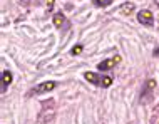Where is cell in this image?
<instances>
[{"label":"cell","instance_id":"obj_1","mask_svg":"<svg viewBox=\"0 0 159 124\" xmlns=\"http://www.w3.org/2000/svg\"><path fill=\"white\" fill-rule=\"evenodd\" d=\"M84 77L91 84H96L99 87H109L112 84V77L111 76H99V74H94V72H85Z\"/></svg>","mask_w":159,"mask_h":124},{"label":"cell","instance_id":"obj_2","mask_svg":"<svg viewBox=\"0 0 159 124\" xmlns=\"http://www.w3.org/2000/svg\"><path fill=\"white\" fill-rule=\"evenodd\" d=\"M137 20H139V24L146 25V27H151L154 24V15L151 10H148V8H144V10H141L139 14H137Z\"/></svg>","mask_w":159,"mask_h":124},{"label":"cell","instance_id":"obj_3","mask_svg":"<svg viewBox=\"0 0 159 124\" xmlns=\"http://www.w3.org/2000/svg\"><path fill=\"white\" fill-rule=\"evenodd\" d=\"M57 87V82H54V80H49V82H42L39 84L35 89H32L30 94H44V92H50L54 91V89Z\"/></svg>","mask_w":159,"mask_h":124},{"label":"cell","instance_id":"obj_4","mask_svg":"<svg viewBox=\"0 0 159 124\" xmlns=\"http://www.w3.org/2000/svg\"><path fill=\"white\" fill-rule=\"evenodd\" d=\"M119 62H121V57H119V55H116V57L106 59V61H102L101 64H97V69L99 71H109V69H112V67L117 66Z\"/></svg>","mask_w":159,"mask_h":124},{"label":"cell","instance_id":"obj_5","mask_svg":"<svg viewBox=\"0 0 159 124\" xmlns=\"http://www.w3.org/2000/svg\"><path fill=\"white\" fill-rule=\"evenodd\" d=\"M12 82V74L10 71H2V92H5L7 85Z\"/></svg>","mask_w":159,"mask_h":124},{"label":"cell","instance_id":"obj_6","mask_svg":"<svg viewBox=\"0 0 159 124\" xmlns=\"http://www.w3.org/2000/svg\"><path fill=\"white\" fill-rule=\"evenodd\" d=\"M52 20H54V25L55 27H62V24H64V14L62 12H59V14H55L54 17H52Z\"/></svg>","mask_w":159,"mask_h":124},{"label":"cell","instance_id":"obj_7","mask_svg":"<svg viewBox=\"0 0 159 124\" xmlns=\"http://www.w3.org/2000/svg\"><path fill=\"white\" fill-rule=\"evenodd\" d=\"M132 12H134V3H124L121 7V14H124V15H129Z\"/></svg>","mask_w":159,"mask_h":124},{"label":"cell","instance_id":"obj_8","mask_svg":"<svg viewBox=\"0 0 159 124\" xmlns=\"http://www.w3.org/2000/svg\"><path fill=\"white\" fill-rule=\"evenodd\" d=\"M94 3H96L97 7H109L111 3H112V0H94Z\"/></svg>","mask_w":159,"mask_h":124},{"label":"cell","instance_id":"obj_9","mask_svg":"<svg viewBox=\"0 0 159 124\" xmlns=\"http://www.w3.org/2000/svg\"><path fill=\"white\" fill-rule=\"evenodd\" d=\"M82 49H84L82 45H75V47H72L70 52H72V55H79L80 52H82Z\"/></svg>","mask_w":159,"mask_h":124},{"label":"cell","instance_id":"obj_10","mask_svg":"<svg viewBox=\"0 0 159 124\" xmlns=\"http://www.w3.org/2000/svg\"><path fill=\"white\" fill-rule=\"evenodd\" d=\"M52 7H54V0H47V8L52 10Z\"/></svg>","mask_w":159,"mask_h":124},{"label":"cell","instance_id":"obj_11","mask_svg":"<svg viewBox=\"0 0 159 124\" xmlns=\"http://www.w3.org/2000/svg\"><path fill=\"white\" fill-rule=\"evenodd\" d=\"M154 55H159V49H156V50H154Z\"/></svg>","mask_w":159,"mask_h":124},{"label":"cell","instance_id":"obj_12","mask_svg":"<svg viewBox=\"0 0 159 124\" xmlns=\"http://www.w3.org/2000/svg\"><path fill=\"white\" fill-rule=\"evenodd\" d=\"M154 2H156V5H157V7H159V0H154Z\"/></svg>","mask_w":159,"mask_h":124}]
</instances>
